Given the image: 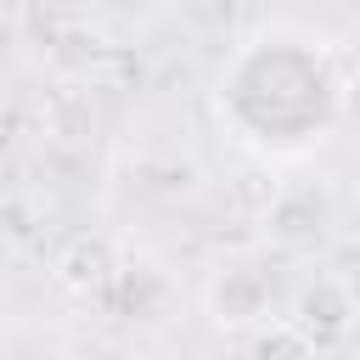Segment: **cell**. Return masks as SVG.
<instances>
[{
    "mask_svg": "<svg viewBox=\"0 0 360 360\" xmlns=\"http://www.w3.org/2000/svg\"><path fill=\"white\" fill-rule=\"evenodd\" d=\"M354 68H360V45H354Z\"/></svg>",
    "mask_w": 360,
    "mask_h": 360,
    "instance_id": "cell-5",
    "label": "cell"
},
{
    "mask_svg": "<svg viewBox=\"0 0 360 360\" xmlns=\"http://www.w3.org/2000/svg\"><path fill=\"white\" fill-rule=\"evenodd\" d=\"M354 315H360V298L349 292V281H343V276H315V281L298 287V304H292L287 321H292L315 349H326V343H343V338L354 332Z\"/></svg>",
    "mask_w": 360,
    "mask_h": 360,
    "instance_id": "cell-3",
    "label": "cell"
},
{
    "mask_svg": "<svg viewBox=\"0 0 360 360\" xmlns=\"http://www.w3.org/2000/svg\"><path fill=\"white\" fill-rule=\"evenodd\" d=\"M321 349L292 326V321H264L259 332H253V349H248V360H315Z\"/></svg>",
    "mask_w": 360,
    "mask_h": 360,
    "instance_id": "cell-4",
    "label": "cell"
},
{
    "mask_svg": "<svg viewBox=\"0 0 360 360\" xmlns=\"http://www.w3.org/2000/svg\"><path fill=\"white\" fill-rule=\"evenodd\" d=\"M124 276V253L107 231H73L51 253V281L73 298H107Z\"/></svg>",
    "mask_w": 360,
    "mask_h": 360,
    "instance_id": "cell-2",
    "label": "cell"
},
{
    "mask_svg": "<svg viewBox=\"0 0 360 360\" xmlns=\"http://www.w3.org/2000/svg\"><path fill=\"white\" fill-rule=\"evenodd\" d=\"M202 309L214 326L242 332V326H264L270 321V276L253 259H219L202 281Z\"/></svg>",
    "mask_w": 360,
    "mask_h": 360,
    "instance_id": "cell-1",
    "label": "cell"
}]
</instances>
